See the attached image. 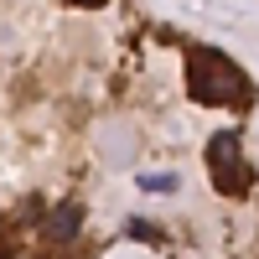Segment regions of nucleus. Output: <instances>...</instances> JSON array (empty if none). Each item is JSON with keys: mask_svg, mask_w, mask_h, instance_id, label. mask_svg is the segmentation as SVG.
Here are the masks:
<instances>
[{"mask_svg": "<svg viewBox=\"0 0 259 259\" xmlns=\"http://www.w3.org/2000/svg\"><path fill=\"white\" fill-rule=\"evenodd\" d=\"M187 94L197 99V104H249V83L244 73L233 68L228 57L218 52H207V47H192L187 52Z\"/></svg>", "mask_w": 259, "mask_h": 259, "instance_id": "obj_1", "label": "nucleus"}, {"mask_svg": "<svg viewBox=\"0 0 259 259\" xmlns=\"http://www.w3.org/2000/svg\"><path fill=\"white\" fill-rule=\"evenodd\" d=\"M207 166H212V187H218V192H228V197H244V192L254 187V171L244 166L239 140H233L228 130L207 140Z\"/></svg>", "mask_w": 259, "mask_h": 259, "instance_id": "obj_2", "label": "nucleus"}, {"mask_svg": "<svg viewBox=\"0 0 259 259\" xmlns=\"http://www.w3.org/2000/svg\"><path fill=\"white\" fill-rule=\"evenodd\" d=\"M78 228H83V207H78V202H57V207L47 212V223H41L47 244H73Z\"/></svg>", "mask_w": 259, "mask_h": 259, "instance_id": "obj_3", "label": "nucleus"}, {"mask_svg": "<svg viewBox=\"0 0 259 259\" xmlns=\"http://www.w3.org/2000/svg\"><path fill=\"white\" fill-rule=\"evenodd\" d=\"M130 233H135V239H150V244H161V228H156V223H145V218H130Z\"/></svg>", "mask_w": 259, "mask_h": 259, "instance_id": "obj_4", "label": "nucleus"}, {"mask_svg": "<svg viewBox=\"0 0 259 259\" xmlns=\"http://www.w3.org/2000/svg\"><path fill=\"white\" fill-rule=\"evenodd\" d=\"M140 187H145V192H171V187H177V177L156 171V177H140Z\"/></svg>", "mask_w": 259, "mask_h": 259, "instance_id": "obj_5", "label": "nucleus"}, {"mask_svg": "<svg viewBox=\"0 0 259 259\" xmlns=\"http://www.w3.org/2000/svg\"><path fill=\"white\" fill-rule=\"evenodd\" d=\"M73 6H104V0H73Z\"/></svg>", "mask_w": 259, "mask_h": 259, "instance_id": "obj_6", "label": "nucleus"}, {"mask_svg": "<svg viewBox=\"0 0 259 259\" xmlns=\"http://www.w3.org/2000/svg\"><path fill=\"white\" fill-rule=\"evenodd\" d=\"M0 244H6V223H0Z\"/></svg>", "mask_w": 259, "mask_h": 259, "instance_id": "obj_7", "label": "nucleus"}]
</instances>
